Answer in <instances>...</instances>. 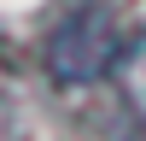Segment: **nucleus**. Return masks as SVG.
I'll use <instances>...</instances> for the list:
<instances>
[{"label": "nucleus", "instance_id": "f257e3e1", "mask_svg": "<svg viewBox=\"0 0 146 141\" xmlns=\"http://www.w3.org/2000/svg\"><path fill=\"white\" fill-rule=\"evenodd\" d=\"M117 59H123V47H117V23H111L105 6L70 12V18L53 23V35H47V70H53L64 88L117 70Z\"/></svg>", "mask_w": 146, "mask_h": 141}, {"label": "nucleus", "instance_id": "f03ea898", "mask_svg": "<svg viewBox=\"0 0 146 141\" xmlns=\"http://www.w3.org/2000/svg\"><path fill=\"white\" fill-rule=\"evenodd\" d=\"M117 82H123V100H129V112L146 124V30H140L135 41L123 47V59H117Z\"/></svg>", "mask_w": 146, "mask_h": 141}]
</instances>
